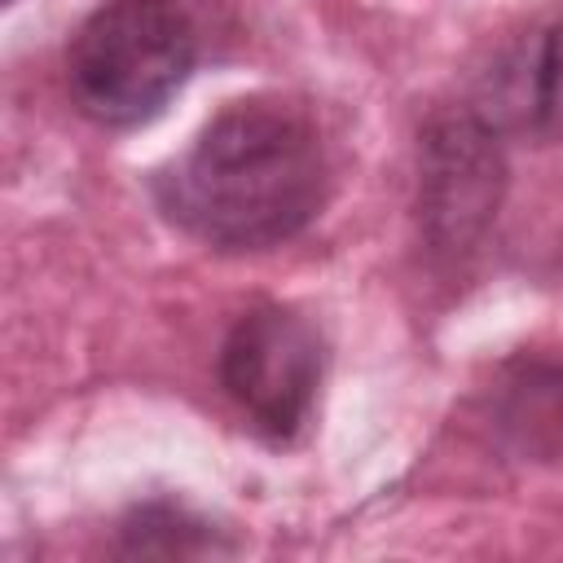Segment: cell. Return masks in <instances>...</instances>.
Segmentation results:
<instances>
[{"mask_svg": "<svg viewBox=\"0 0 563 563\" xmlns=\"http://www.w3.org/2000/svg\"><path fill=\"white\" fill-rule=\"evenodd\" d=\"M330 189L317 119L286 97L224 106L158 176V207L198 242L260 251L312 224Z\"/></svg>", "mask_w": 563, "mask_h": 563, "instance_id": "6da1fadb", "label": "cell"}, {"mask_svg": "<svg viewBox=\"0 0 563 563\" xmlns=\"http://www.w3.org/2000/svg\"><path fill=\"white\" fill-rule=\"evenodd\" d=\"M194 62L198 35L185 9L172 0H106L66 48V84L92 123L136 128L180 92Z\"/></svg>", "mask_w": 563, "mask_h": 563, "instance_id": "7a4b0ae2", "label": "cell"}, {"mask_svg": "<svg viewBox=\"0 0 563 563\" xmlns=\"http://www.w3.org/2000/svg\"><path fill=\"white\" fill-rule=\"evenodd\" d=\"M506 198V150L479 110H440L418 136V233L435 260H466Z\"/></svg>", "mask_w": 563, "mask_h": 563, "instance_id": "3957f363", "label": "cell"}, {"mask_svg": "<svg viewBox=\"0 0 563 563\" xmlns=\"http://www.w3.org/2000/svg\"><path fill=\"white\" fill-rule=\"evenodd\" d=\"M321 334L282 303H260L229 330L220 347V387L277 444L295 440L312 418L321 387Z\"/></svg>", "mask_w": 563, "mask_h": 563, "instance_id": "277c9868", "label": "cell"}, {"mask_svg": "<svg viewBox=\"0 0 563 563\" xmlns=\"http://www.w3.org/2000/svg\"><path fill=\"white\" fill-rule=\"evenodd\" d=\"M484 422L497 449L519 462L563 457V356H515L484 391Z\"/></svg>", "mask_w": 563, "mask_h": 563, "instance_id": "5b68a950", "label": "cell"}, {"mask_svg": "<svg viewBox=\"0 0 563 563\" xmlns=\"http://www.w3.org/2000/svg\"><path fill=\"white\" fill-rule=\"evenodd\" d=\"M479 114L541 141H563V18L493 75V106Z\"/></svg>", "mask_w": 563, "mask_h": 563, "instance_id": "8992f818", "label": "cell"}, {"mask_svg": "<svg viewBox=\"0 0 563 563\" xmlns=\"http://www.w3.org/2000/svg\"><path fill=\"white\" fill-rule=\"evenodd\" d=\"M119 554L128 559H207V554H229L233 545L220 541V532L198 519L194 510L176 501H145L132 506L119 519Z\"/></svg>", "mask_w": 563, "mask_h": 563, "instance_id": "52a82bcc", "label": "cell"}]
</instances>
